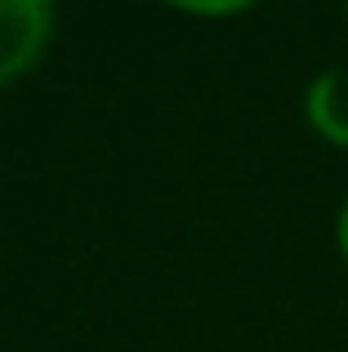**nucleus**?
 <instances>
[{"label":"nucleus","mask_w":348,"mask_h":352,"mask_svg":"<svg viewBox=\"0 0 348 352\" xmlns=\"http://www.w3.org/2000/svg\"><path fill=\"white\" fill-rule=\"evenodd\" d=\"M58 27L50 0H0V89L23 80L45 58Z\"/></svg>","instance_id":"nucleus-1"},{"label":"nucleus","mask_w":348,"mask_h":352,"mask_svg":"<svg viewBox=\"0 0 348 352\" xmlns=\"http://www.w3.org/2000/svg\"><path fill=\"white\" fill-rule=\"evenodd\" d=\"M308 120H313L317 134L348 147V80L340 72H322L308 85Z\"/></svg>","instance_id":"nucleus-2"},{"label":"nucleus","mask_w":348,"mask_h":352,"mask_svg":"<svg viewBox=\"0 0 348 352\" xmlns=\"http://www.w3.org/2000/svg\"><path fill=\"white\" fill-rule=\"evenodd\" d=\"M335 245H340V254L348 263V201L340 206V214H335Z\"/></svg>","instance_id":"nucleus-3"},{"label":"nucleus","mask_w":348,"mask_h":352,"mask_svg":"<svg viewBox=\"0 0 348 352\" xmlns=\"http://www.w3.org/2000/svg\"><path fill=\"white\" fill-rule=\"evenodd\" d=\"M246 5H183V14H241Z\"/></svg>","instance_id":"nucleus-4"},{"label":"nucleus","mask_w":348,"mask_h":352,"mask_svg":"<svg viewBox=\"0 0 348 352\" xmlns=\"http://www.w3.org/2000/svg\"><path fill=\"white\" fill-rule=\"evenodd\" d=\"M344 14H348V9H344Z\"/></svg>","instance_id":"nucleus-5"}]
</instances>
